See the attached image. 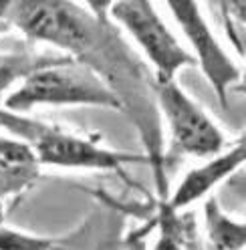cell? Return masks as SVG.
<instances>
[{
    "label": "cell",
    "instance_id": "12",
    "mask_svg": "<svg viewBox=\"0 0 246 250\" xmlns=\"http://www.w3.org/2000/svg\"><path fill=\"white\" fill-rule=\"evenodd\" d=\"M123 250H147V244H145V238L144 236H129L127 242H125V248Z\"/></svg>",
    "mask_w": 246,
    "mask_h": 250
},
{
    "label": "cell",
    "instance_id": "1",
    "mask_svg": "<svg viewBox=\"0 0 246 250\" xmlns=\"http://www.w3.org/2000/svg\"><path fill=\"white\" fill-rule=\"evenodd\" d=\"M37 105H93L123 111V101L105 79L85 62L61 57L30 73L4 99V109L24 115Z\"/></svg>",
    "mask_w": 246,
    "mask_h": 250
},
{
    "label": "cell",
    "instance_id": "6",
    "mask_svg": "<svg viewBox=\"0 0 246 250\" xmlns=\"http://www.w3.org/2000/svg\"><path fill=\"white\" fill-rule=\"evenodd\" d=\"M244 160H246V147H244V139H240V144L230 147L228 151L224 153L220 151L218 155L210 158L204 166L190 169L178 184L176 192L167 200H164L165 206L172 212H180L184 208L192 206L194 202L208 196L228 176H232L238 167H242Z\"/></svg>",
    "mask_w": 246,
    "mask_h": 250
},
{
    "label": "cell",
    "instance_id": "4",
    "mask_svg": "<svg viewBox=\"0 0 246 250\" xmlns=\"http://www.w3.org/2000/svg\"><path fill=\"white\" fill-rule=\"evenodd\" d=\"M109 14L121 24L156 69V81H172L184 67H194L196 61L164 22L156 6L147 0H119L111 2Z\"/></svg>",
    "mask_w": 246,
    "mask_h": 250
},
{
    "label": "cell",
    "instance_id": "10",
    "mask_svg": "<svg viewBox=\"0 0 246 250\" xmlns=\"http://www.w3.org/2000/svg\"><path fill=\"white\" fill-rule=\"evenodd\" d=\"M176 214L165 206V202H160V216H158V224H160V236L153 244L151 250H184L182 242V232L176 220Z\"/></svg>",
    "mask_w": 246,
    "mask_h": 250
},
{
    "label": "cell",
    "instance_id": "11",
    "mask_svg": "<svg viewBox=\"0 0 246 250\" xmlns=\"http://www.w3.org/2000/svg\"><path fill=\"white\" fill-rule=\"evenodd\" d=\"M0 250H53V240L24 234L0 222Z\"/></svg>",
    "mask_w": 246,
    "mask_h": 250
},
{
    "label": "cell",
    "instance_id": "7",
    "mask_svg": "<svg viewBox=\"0 0 246 250\" xmlns=\"http://www.w3.org/2000/svg\"><path fill=\"white\" fill-rule=\"evenodd\" d=\"M41 178V164L20 139L0 135V202L20 196Z\"/></svg>",
    "mask_w": 246,
    "mask_h": 250
},
{
    "label": "cell",
    "instance_id": "8",
    "mask_svg": "<svg viewBox=\"0 0 246 250\" xmlns=\"http://www.w3.org/2000/svg\"><path fill=\"white\" fill-rule=\"evenodd\" d=\"M206 214V232L210 248L214 250H242L246 244V228L244 222H236L226 216L216 200H208L204 206Z\"/></svg>",
    "mask_w": 246,
    "mask_h": 250
},
{
    "label": "cell",
    "instance_id": "2",
    "mask_svg": "<svg viewBox=\"0 0 246 250\" xmlns=\"http://www.w3.org/2000/svg\"><path fill=\"white\" fill-rule=\"evenodd\" d=\"M0 127L14 139L26 144L41 166L121 171L123 166L145 160V155H131L101 147L93 139L81 137L33 117L6 111L4 107H0Z\"/></svg>",
    "mask_w": 246,
    "mask_h": 250
},
{
    "label": "cell",
    "instance_id": "9",
    "mask_svg": "<svg viewBox=\"0 0 246 250\" xmlns=\"http://www.w3.org/2000/svg\"><path fill=\"white\" fill-rule=\"evenodd\" d=\"M65 55H44V53H6L0 55V95L12 89V85L22 83L30 73L51 65Z\"/></svg>",
    "mask_w": 246,
    "mask_h": 250
},
{
    "label": "cell",
    "instance_id": "5",
    "mask_svg": "<svg viewBox=\"0 0 246 250\" xmlns=\"http://www.w3.org/2000/svg\"><path fill=\"white\" fill-rule=\"evenodd\" d=\"M167 8L178 21L188 42L192 44L194 49L192 57L196 65L202 67L218 101L222 105H228V89L240 79V69L226 55L222 44L206 24L198 2H194V0H170Z\"/></svg>",
    "mask_w": 246,
    "mask_h": 250
},
{
    "label": "cell",
    "instance_id": "13",
    "mask_svg": "<svg viewBox=\"0 0 246 250\" xmlns=\"http://www.w3.org/2000/svg\"><path fill=\"white\" fill-rule=\"evenodd\" d=\"M4 4H6V0H0V35H4L10 30V24H8L6 14H4Z\"/></svg>",
    "mask_w": 246,
    "mask_h": 250
},
{
    "label": "cell",
    "instance_id": "3",
    "mask_svg": "<svg viewBox=\"0 0 246 250\" xmlns=\"http://www.w3.org/2000/svg\"><path fill=\"white\" fill-rule=\"evenodd\" d=\"M153 95L170 131V153L214 158L226 144L224 133L176 79L153 81Z\"/></svg>",
    "mask_w": 246,
    "mask_h": 250
}]
</instances>
